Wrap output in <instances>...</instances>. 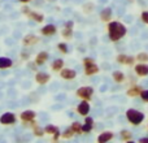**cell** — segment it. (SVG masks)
<instances>
[{"label":"cell","mask_w":148,"mask_h":143,"mask_svg":"<svg viewBox=\"0 0 148 143\" xmlns=\"http://www.w3.org/2000/svg\"><path fill=\"white\" fill-rule=\"evenodd\" d=\"M126 33V28L120 22H112L109 25V38L112 41H118Z\"/></svg>","instance_id":"1"},{"label":"cell","mask_w":148,"mask_h":143,"mask_svg":"<svg viewBox=\"0 0 148 143\" xmlns=\"http://www.w3.org/2000/svg\"><path fill=\"white\" fill-rule=\"evenodd\" d=\"M126 116H127L129 121H130L131 124H134V125H139V124L144 120V115L136 109H129L127 112H126Z\"/></svg>","instance_id":"2"},{"label":"cell","mask_w":148,"mask_h":143,"mask_svg":"<svg viewBox=\"0 0 148 143\" xmlns=\"http://www.w3.org/2000/svg\"><path fill=\"white\" fill-rule=\"evenodd\" d=\"M92 92H94L92 87H82V89L78 90V95L81 98H83V99H90V96L92 95Z\"/></svg>","instance_id":"3"},{"label":"cell","mask_w":148,"mask_h":143,"mask_svg":"<svg viewBox=\"0 0 148 143\" xmlns=\"http://www.w3.org/2000/svg\"><path fill=\"white\" fill-rule=\"evenodd\" d=\"M16 121V117L13 113H5L0 117V122L4 124V125H8V124H13Z\"/></svg>","instance_id":"4"},{"label":"cell","mask_w":148,"mask_h":143,"mask_svg":"<svg viewBox=\"0 0 148 143\" xmlns=\"http://www.w3.org/2000/svg\"><path fill=\"white\" fill-rule=\"evenodd\" d=\"M84 63H86V73L87 74H92V73H96L97 72V67L90 59H87Z\"/></svg>","instance_id":"5"},{"label":"cell","mask_w":148,"mask_h":143,"mask_svg":"<svg viewBox=\"0 0 148 143\" xmlns=\"http://www.w3.org/2000/svg\"><path fill=\"white\" fill-rule=\"evenodd\" d=\"M78 112H79V115H87V113L90 112V105H88V103L87 102H82L81 104L78 105Z\"/></svg>","instance_id":"6"},{"label":"cell","mask_w":148,"mask_h":143,"mask_svg":"<svg viewBox=\"0 0 148 143\" xmlns=\"http://www.w3.org/2000/svg\"><path fill=\"white\" fill-rule=\"evenodd\" d=\"M135 72L136 74H139V76H147L148 74V65H136L135 67Z\"/></svg>","instance_id":"7"},{"label":"cell","mask_w":148,"mask_h":143,"mask_svg":"<svg viewBox=\"0 0 148 143\" xmlns=\"http://www.w3.org/2000/svg\"><path fill=\"white\" fill-rule=\"evenodd\" d=\"M61 77L64 79H72L75 77V72H73L72 69H62L61 72Z\"/></svg>","instance_id":"8"},{"label":"cell","mask_w":148,"mask_h":143,"mask_svg":"<svg viewBox=\"0 0 148 143\" xmlns=\"http://www.w3.org/2000/svg\"><path fill=\"white\" fill-rule=\"evenodd\" d=\"M34 117H35V113H34L33 111H25V112L21 115V118H22L23 121H31Z\"/></svg>","instance_id":"9"},{"label":"cell","mask_w":148,"mask_h":143,"mask_svg":"<svg viewBox=\"0 0 148 143\" xmlns=\"http://www.w3.org/2000/svg\"><path fill=\"white\" fill-rule=\"evenodd\" d=\"M55 31H56V28L53 25H47L46 28L42 29V34H44V35H52V34H55Z\"/></svg>","instance_id":"10"},{"label":"cell","mask_w":148,"mask_h":143,"mask_svg":"<svg viewBox=\"0 0 148 143\" xmlns=\"http://www.w3.org/2000/svg\"><path fill=\"white\" fill-rule=\"evenodd\" d=\"M12 67V60L8 59V57H0V68L5 69V68Z\"/></svg>","instance_id":"11"},{"label":"cell","mask_w":148,"mask_h":143,"mask_svg":"<svg viewBox=\"0 0 148 143\" xmlns=\"http://www.w3.org/2000/svg\"><path fill=\"white\" fill-rule=\"evenodd\" d=\"M112 138H113V134L109 133V131H105V133L100 134L99 138H97V141L99 142H108V141H110Z\"/></svg>","instance_id":"12"},{"label":"cell","mask_w":148,"mask_h":143,"mask_svg":"<svg viewBox=\"0 0 148 143\" xmlns=\"http://www.w3.org/2000/svg\"><path fill=\"white\" fill-rule=\"evenodd\" d=\"M48 79H49V76L47 73H38L36 74V81H38L39 83H46Z\"/></svg>","instance_id":"13"},{"label":"cell","mask_w":148,"mask_h":143,"mask_svg":"<svg viewBox=\"0 0 148 143\" xmlns=\"http://www.w3.org/2000/svg\"><path fill=\"white\" fill-rule=\"evenodd\" d=\"M47 59H48V54H47V52H40V54L38 55V57H36V64H39V65L43 64Z\"/></svg>","instance_id":"14"},{"label":"cell","mask_w":148,"mask_h":143,"mask_svg":"<svg viewBox=\"0 0 148 143\" xmlns=\"http://www.w3.org/2000/svg\"><path fill=\"white\" fill-rule=\"evenodd\" d=\"M92 129V118L91 117H87L86 118V125L82 126V130L83 131H90Z\"/></svg>","instance_id":"15"},{"label":"cell","mask_w":148,"mask_h":143,"mask_svg":"<svg viewBox=\"0 0 148 143\" xmlns=\"http://www.w3.org/2000/svg\"><path fill=\"white\" fill-rule=\"evenodd\" d=\"M62 65H64V61H62L61 59H57L56 61L52 63V69H53V70H59V69H61V68H62Z\"/></svg>","instance_id":"16"},{"label":"cell","mask_w":148,"mask_h":143,"mask_svg":"<svg viewBox=\"0 0 148 143\" xmlns=\"http://www.w3.org/2000/svg\"><path fill=\"white\" fill-rule=\"evenodd\" d=\"M113 78L117 82H122L123 79H125V77H123V74L121 73V72H114V73H113Z\"/></svg>","instance_id":"17"},{"label":"cell","mask_w":148,"mask_h":143,"mask_svg":"<svg viewBox=\"0 0 148 143\" xmlns=\"http://www.w3.org/2000/svg\"><path fill=\"white\" fill-rule=\"evenodd\" d=\"M110 13H112L110 8H107V9H104L101 12V18H103V20H109V18H110Z\"/></svg>","instance_id":"18"},{"label":"cell","mask_w":148,"mask_h":143,"mask_svg":"<svg viewBox=\"0 0 148 143\" xmlns=\"http://www.w3.org/2000/svg\"><path fill=\"white\" fill-rule=\"evenodd\" d=\"M118 61L126 63V64H131V63H133V59H131V57L125 56V55H121V56H118Z\"/></svg>","instance_id":"19"},{"label":"cell","mask_w":148,"mask_h":143,"mask_svg":"<svg viewBox=\"0 0 148 143\" xmlns=\"http://www.w3.org/2000/svg\"><path fill=\"white\" fill-rule=\"evenodd\" d=\"M30 17L34 18L35 21H38V22H42V21H43V18H44L42 14H38V13H35V12H31L30 13Z\"/></svg>","instance_id":"20"},{"label":"cell","mask_w":148,"mask_h":143,"mask_svg":"<svg viewBox=\"0 0 148 143\" xmlns=\"http://www.w3.org/2000/svg\"><path fill=\"white\" fill-rule=\"evenodd\" d=\"M46 131L47 133H51V134H57V131H59V129L56 128V126H52V125H48L46 128Z\"/></svg>","instance_id":"21"},{"label":"cell","mask_w":148,"mask_h":143,"mask_svg":"<svg viewBox=\"0 0 148 143\" xmlns=\"http://www.w3.org/2000/svg\"><path fill=\"white\" fill-rule=\"evenodd\" d=\"M139 87H136V89H131V90H129L127 91V94L130 95V96H135V95H138L139 94Z\"/></svg>","instance_id":"22"},{"label":"cell","mask_w":148,"mask_h":143,"mask_svg":"<svg viewBox=\"0 0 148 143\" xmlns=\"http://www.w3.org/2000/svg\"><path fill=\"white\" fill-rule=\"evenodd\" d=\"M81 129H82V126L79 125L78 122H74V124H73V126H72V130H73V131H79Z\"/></svg>","instance_id":"23"},{"label":"cell","mask_w":148,"mask_h":143,"mask_svg":"<svg viewBox=\"0 0 148 143\" xmlns=\"http://www.w3.org/2000/svg\"><path fill=\"white\" fill-rule=\"evenodd\" d=\"M142 99L146 100V102H148V90H144V91H142Z\"/></svg>","instance_id":"24"},{"label":"cell","mask_w":148,"mask_h":143,"mask_svg":"<svg viewBox=\"0 0 148 143\" xmlns=\"http://www.w3.org/2000/svg\"><path fill=\"white\" fill-rule=\"evenodd\" d=\"M130 137H131V134L129 133L127 130H123L122 131V138L123 139H130Z\"/></svg>","instance_id":"25"},{"label":"cell","mask_w":148,"mask_h":143,"mask_svg":"<svg viewBox=\"0 0 148 143\" xmlns=\"http://www.w3.org/2000/svg\"><path fill=\"white\" fill-rule=\"evenodd\" d=\"M138 60H148V55L146 54H140V55H138Z\"/></svg>","instance_id":"26"},{"label":"cell","mask_w":148,"mask_h":143,"mask_svg":"<svg viewBox=\"0 0 148 143\" xmlns=\"http://www.w3.org/2000/svg\"><path fill=\"white\" fill-rule=\"evenodd\" d=\"M73 133H74L73 130H66V133H64V134H62V137H65V138H69V137L72 135Z\"/></svg>","instance_id":"27"},{"label":"cell","mask_w":148,"mask_h":143,"mask_svg":"<svg viewBox=\"0 0 148 143\" xmlns=\"http://www.w3.org/2000/svg\"><path fill=\"white\" fill-rule=\"evenodd\" d=\"M142 18H143V21L146 23H148V12H144L143 14H142Z\"/></svg>","instance_id":"28"},{"label":"cell","mask_w":148,"mask_h":143,"mask_svg":"<svg viewBox=\"0 0 148 143\" xmlns=\"http://www.w3.org/2000/svg\"><path fill=\"white\" fill-rule=\"evenodd\" d=\"M59 48L61 50V51H64V52H68V48H66V44H59Z\"/></svg>","instance_id":"29"},{"label":"cell","mask_w":148,"mask_h":143,"mask_svg":"<svg viewBox=\"0 0 148 143\" xmlns=\"http://www.w3.org/2000/svg\"><path fill=\"white\" fill-rule=\"evenodd\" d=\"M140 142H148V138H142Z\"/></svg>","instance_id":"30"},{"label":"cell","mask_w":148,"mask_h":143,"mask_svg":"<svg viewBox=\"0 0 148 143\" xmlns=\"http://www.w3.org/2000/svg\"><path fill=\"white\" fill-rule=\"evenodd\" d=\"M20 1H22V3H26V1H30V0H20Z\"/></svg>","instance_id":"31"}]
</instances>
